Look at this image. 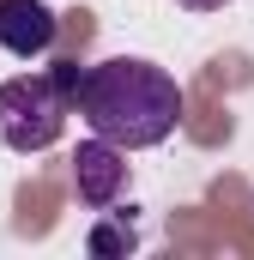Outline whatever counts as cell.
Segmentation results:
<instances>
[{
  "mask_svg": "<svg viewBox=\"0 0 254 260\" xmlns=\"http://www.w3.org/2000/svg\"><path fill=\"white\" fill-rule=\"evenodd\" d=\"M55 12L43 0H0V49L30 61V55H49L55 49Z\"/></svg>",
  "mask_w": 254,
  "mask_h": 260,
  "instance_id": "277c9868",
  "label": "cell"
},
{
  "mask_svg": "<svg viewBox=\"0 0 254 260\" xmlns=\"http://www.w3.org/2000/svg\"><path fill=\"white\" fill-rule=\"evenodd\" d=\"M176 6H188V12H218L224 0H176Z\"/></svg>",
  "mask_w": 254,
  "mask_h": 260,
  "instance_id": "52a82bcc",
  "label": "cell"
},
{
  "mask_svg": "<svg viewBox=\"0 0 254 260\" xmlns=\"http://www.w3.org/2000/svg\"><path fill=\"white\" fill-rule=\"evenodd\" d=\"M73 188H79L85 206H109L127 188V151L109 145V139H85L73 151Z\"/></svg>",
  "mask_w": 254,
  "mask_h": 260,
  "instance_id": "3957f363",
  "label": "cell"
},
{
  "mask_svg": "<svg viewBox=\"0 0 254 260\" xmlns=\"http://www.w3.org/2000/svg\"><path fill=\"white\" fill-rule=\"evenodd\" d=\"M49 85L61 91V97H67V109H73V103H79V85H85V67H79V61H61L55 73H49Z\"/></svg>",
  "mask_w": 254,
  "mask_h": 260,
  "instance_id": "8992f818",
  "label": "cell"
},
{
  "mask_svg": "<svg viewBox=\"0 0 254 260\" xmlns=\"http://www.w3.org/2000/svg\"><path fill=\"white\" fill-rule=\"evenodd\" d=\"M79 115L91 121L97 139L121 145V151H145V145H164L176 121H182V85L151 61H115L85 67V85H79Z\"/></svg>",
  "mask_w": 254,
  "mask_h": 260,
  "instance_id": "6da1fadb",
  "label": "cell"
},
{
  "mask_svg": "<svg viewBox=\"0 0 254 260\" xmlns=\"http://www.w3.org/2000/svg\"><path fill=\"white\" fill-rule=\"evenodd\" d=\"M133 248V230L127 224H97L91 230V254H127Z\"/></svg>",
  "mask_w": 254,
  "mask_h": 260,
  "instance_id": "5b68a950",
  "label": "cell"
},
{
  "mask_svg": "<svg viewBox=\"0 0 254 260\" xmlns=\"http://www.w3.org/2000/svg\"><path fill=\"white\" fill-rule=\"evenodd\" d=\"M67 127V97L43 73H18L0 85V145L12 151H49Z\"/></svg>",
  "mask_w": 254,
  "mask_h": 260,
  "instance_id": "7a4b0ae2",
  "label": "cell"
}]
</instances>
